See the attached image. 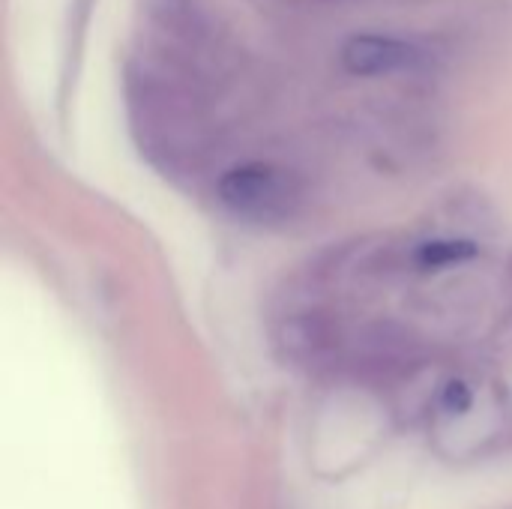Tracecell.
Here are the masks:
<instances>
[{"instance_id": "cell-1", "label": "cell", "mask_w": 512, "mask_h": 509, "mask_svg": "<svg viewBox=\"0 0 512 509\" xmlns=\"http://www.w3.org/2000/svg\"><path fill=\"white\" fill-rule=\"evenodd\" d=\"M219 198L228 210L258 222L288 219L303 198L300 180L273 162L234 165L219 177Z\"/></svg>"}, {"instance_id": "cell-5", "label": "cell", "mask_w": 512, "mask_h": 509, "mask_svg": "<svg viewBox=\"0 0 512 509\" xmlns=\"http://www.w3.org/2000/svg\"><path fill=\"white\" fill-rule=\"evenodd\" d=\"M441 408L453 417H462L474 408V393L465 381H450L441 393Z\"/></svg>"}, {"instance_id": "cell-3", "label": "cell", "mask_w": 512, "mask_h": 509, "mask_svg": "<svg viewBox=\"0 0 512 509\" xmlns=\"http://www.w3.org/2000/svg\"><path fill=\"white\" fill-rule=\"evenodd\" d=\"M333 330L321 321V318H300V321H291L288 330H285V348L294 360H303V363H312V360H321L324 351L333 345Z\"/></svg>"}, {"instance_id": "cell-2", "label": "cell", "mask_w": 512, "mask_h": 509, "mask_svg": "<svg viewBox=\"0 0 512 509\" xmlns=\"http://www.w3.org/2000/svg\"><path fill=\"white\" fill-rule=\"evenodd\" d=\"M432 54L420 39L393 33H354L339 48V63L357 78L399 75L429 66Z\"/></svg>"}, {"instance_id": "cell-4", "label": "cell", "mask_w": 512, "mask_h": 509, "mask_svg": "<svg viewBox=\"0 0 512 509\" xmlns=\"http://www.w3.org/2000/svg\"><path fill=\"white\" fill-rule=\"evenodd\" d=\"M480 249L474 240H456V237H441V240H426L414 252L417 267L423 270H441V267H456L471 258H477Z\"/></svg>"}]
</instances>
